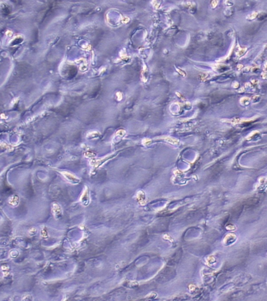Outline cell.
<instances>
[{
  "instance_id": "obj_1",
  "label": "cell",
  "mask_w": 267,
  "mask_h": 301,
  "mask_svg": "<svg viewBox=\"0 0 267 301\" xmlns=\"http://www.w3.org/2000/svg\"><path fill=\"white\" fill-rule=\"evenodd\" d=\"M63 175L65 176V178H66L69 182H71V183L77 184L79 182L78 178H77L75 176H74V175H72L71 173H67V172H65V173H63Z\"/></svg>"
}]
</instances>
